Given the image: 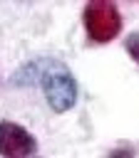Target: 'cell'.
Instances as JSON below:
<instances>
[{
    "instance_id": "3957f363",
    "label": "cell",
    "mask_w": 139,
    "mask_h": 158,
    "mask_svg": "<svg viewBox=\"0 0 139 158\" xmlns=\"http://www.w3.org/2000/svg\"><path fill=\"white\" fill-rule=\"evenodd\" d=\"M37 153L35 136L15 121H0V156L5 158H27Z\"/></svg>"
},
{
    "instance_id": "277c9868",
    "label": "cell",
    "mask_w": 139,
    "mask_h": 158,
    "mask_svg": "<svg viewBox=\"0 0 139 158\" xmlns=\"http://www.w3.org/2000/svg\"><path fill=\"white\" fill-rule=\"evenodd\" d=\"M124 49H127V52H129V57L139 64V32L127 35V40H124Z\"/></svg>"
},
{
    "instance_id": "7a4b0ae2",
    "label": "cell",
    "mask_w": 139,
    "mask_h": 158,
    "mask_svg": "<svg viewBox=\"0 0 139 158\" xmlns=\"http://www.w3.org/2000/svg\"><path fill=\"white\" fill-rule=\"evenodd\" d=\"M84 32L92 42L107 44L122 32V15L109 0H92L82 12Z\"/></svg>"
},
{
    "instance_id": "6da1fadb",
    "label": "cell",
    "mask_w": 139,
    "mask_h": 158,
    "mask_svg": "<svg viewBox=\"0 0 139 158\" xmlns=\"http://www.w3.org/2000/svg\"><path fill=\"white\" fill-rule=\"evenodd\" d=\"M12 84H40L55 114H65L77 104V81L72 72L55 59H37L12 77Z\"/></svg>"
}]
</instances>
